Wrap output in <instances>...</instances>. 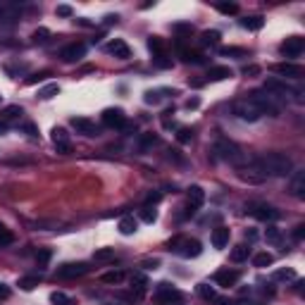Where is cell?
Masks as SVG:
<instances>
[{"label": "cell", "instance_id": "obj_1", "mask_svg": "<svg viewBox=\"0 0 305 305\" xmlns=\"http://www.w3.org/2000/svg\"><path fill=\"white\" fill-rule=\"evenodd\" d=\"M253 164H255L265 177H286V174L293 172V162H291V158H288L286 153H277V150L255 158Z\"/></svg>", "mask_w": 305, "mask_h": 305}, {"label": "cell", "instance_id": "obj_2", "mask_svg": "<svg viewBox=\"0 0 305 305\" xmlns=\"http://www.w3.org/2000/svg\"><path fill=\"white\" fill-rule=\"evenodd\" d=\"M212 153H215L219 160L229 162V164H236V167H243L246 164V155L238 145L229 141V139H217L215 145H212Z\"/></svg>", "mask_w": 305, "mask_h": 305}, {"label": "cell", "instance_id": "obj_3", "mask_svg": "<svg viewBox=\"0 0 305 305\" xmlns=\"http://www.w3.org/2000/svg\"><path fill=\"white\" fill-rule=\"evenodd\" d=\"M248 100H251L253 105L260 110L262 115H269V117H279V115H282V105L277 103V98H274V95H269L267 91H262V89L253 91Z\"/></svg>", "mask_w": 305, "mask_h": 305}, {"label": "cell", "instance_id": "obj_4", "mask_svg": "<svg viewBox=\"0 0 305 305\" xmlns=\"http://www.w3.org/2000/svg\"><path fill=\"white\" fill-rule=\"evenodd\" d=\"M169 251H177L181 258H198L203 253V246L196 238H174L169 241Z\"/></svg>", "mask_w": 305, "mask_h": 305}, {"label": "cell", "instance_id": "obj_5", "mask_svg": "<svg viewBox=\"0 0 305 305\" xmlns=\"http://www.w3.org/2000/svg\"><path fill=\"white\" fill-rule=\"evenodd\" d=\"M234 115H236L241 122H251V124H253V122H258V119L262 117V112L255 108L248 98H243V100H236V103H234Z\"/></svg>", "mask_w": 305, "mask_h": 305}, {"label": "cell", "instance_id": "obj_6", "mask_svg": "<svg viewBox=\"0 0 305 305\" xmlns=\"http://www.w3.org/2000/svg\"><path fill=\"white\" fill-rule=\"evenodd\" d=\"M269 95H274V98H282V100H288L293 93H296V89H291L286 81H282V79H277V76H269L267 81H265V89Z\"/></svg>", "mask_w": 305, "mask_h": 305}, {"label": "cell", "instance_id": "obj_7", "mask_svg": "<svg viewBox=\"0 0 305 305\" xmlns=\"http://www.w3.org/2000/svg\"><path fill=\"white\" fill-rule=\"evenodd\" d=\"M89 272L86 262H65L57 267V277L60 279H76V277H84Z\"/></svg>", "mask_w": 305, "mask_h": 305}, {"label": "cell", "instance_id": "obj_8", "mask_svg": "<svg viewBox=\"0 0 305 305\" xmlns=\"http://www.w3.org/2000/svg\"><path fill=\"white\" fill-rule=\"evenodd\" d=\"M70 124L76 129V134H81V136H89V139H93V136H98L100 131H98V126H95V122H91L89 117H72V122Z\"/></svg>", "mask_w": 305, "mask_h": 305}, {"label": "cell", "instance_id": "obj_9", "mask_svg": "<svg viewBox=\"0 0 305 305\" xmlns=\"http://www.w3.org/2000/svg\"><path fill=\"white\" fill-rule=\"evenodd\" d=\"M103 124L112 126V129H122V126L126 124L124 110H119V108H108V110H103Z\"/></svg>", "mask_w": 305, "mask_h": 305}, {"label": "cell", "instance_id": "obj_10", "mask_svg": "<svg viewBox=\"0 0 305 305\" xmlns=\"http://www.w3.org/2000/svg\"><path fill=\"white\" fill-rule=\"evenodd\" d=\"M53 145L57 148V153H62V155L72 153V143H70V134H67V129L55 126L53 129Z\"/></svg>", "mask_w": 305, "mask_h": 305}, {"label": "cell", "instance_id": "obj_11", "mask_svg": "<svg viewBox=\"0 0 305 305\" xmlns=\"http://www.w3.org/2000/svg\"><path fill=\"white\" fill-rule=\"evenodd\" d=\"M282 55H286V57H298V55L305 50V41L301 36H288L284 43H282Z\"/></svg>", "mask_w": 305, "mask_h": 305}, {"label": "cell", "instance_id": "obj_12", "mask_svg": "<svg viewBox=\"0 0 305 305\" xmlns=\"http://www.w3.org/2000/svg\"><path fill=\"white\" fill-rule=\"evenodd\" d=\"M288 191H291V196L305 198V169H293V172H291Z\"/></svg>", "mask_w": 305, "mask_h": 305}, {"label": "cell", "instance_id": "obj_13", "mask_svg": "<svg viewBox=\"0 0 305 305\" xmlns=\"http://www.w3.org/2000/svg\"><path fill=\"white\" fill-rule=\"evenodd\" d=\"M84 55H86V46H84V43H70V46H65V48L60 50L62 62H79Z\"/></svg>", "mask_w": 305, "mask_h": 305}, {"label": "cell", "instance_id": "obj_14", "mask_svg": "<svg viewBox=\"0 0 305 305\" xmlns=\"http://www.w3.org/2000/svg\"><path fill=\"white\" fill-rule=\"evenodd\" d=\"M238 179H243V181H248V184H262V181L267 179L253 162H248V167L243 164V167H238Z\"/></svg>", "mask_w": 305, "mask_h": 305}, {"label": "cell", "instance_id": "obj_15", "mask_svg": "<svg viewBox=\"0 0 305 305\" xmlns=\"http://www.w3.org/2000/svg\"><path fill=\"white\" fill-rule=\"evenodd\" d=\"M236 282H238V272L236 269H217L215 272V284L217 286H224V288H229V286H236Z\"/></svg>", "mask_w": 305, "mask_h": 305}, {"label": "cell", "instance_id": "obj_16", "mask_svg": "<svg viewBox=\"0 0 305 305\" xmlns=\"http://www.w3.org/2000/svg\"><path fill=\"white\" fill-rule=\"evenodd\" d=\"M253 217L260 219V222H277V219L282 217V212H279L277 208H272V205H255Z\"/></svg>", "mask_w": 305, "mask_h": 305}, {"label": "cell", "instance_id": "obj_17", "mask_svg": "<svg viewBox=\"0 0 305 305\" xmlns=\"http://www.w3.org/2000/svg\"><path fill=\"white\" fill-rule=\"evenodd\" d=\"M155 296L160 298L162 303H172V301H181V293L177 291V288L172 286V284H158V288H155Z\"/></svg>", "mask_w": 305, "mask_h": 305}, {"label": "cell", "instance_id": "obj_18", "mask_svg": "<svg viewBox=\"0 0 305 305\" xmlns=\"http://www.w3.org/2000/svg\"><path fill=\"white\" fill-rule=\"evenodd\" d=\"M108 53L115 55V57H119V60H129V57H131V50H129V46H126L122 38L110 41V43H108Z\"/></svg>", "mask_w": 305, "mask_h": 305}, {"label": "cell", "instance_id": "obj_19", "mask_svg": "<svg viewBox=\"0 0 305 305\" xmlns=\"http://www.w3.org/2000/svg\"><path fill=\"white\" fill-rule=\"evenodd\" d=\"M274 72L282 74V76H291V79H301L303 76V67L291 65V62H279V65H274Z\"/></svg>", "mask_w": 305, "mask_h": 305}, {"label": "cell", "instance_id": "obj_20", "mask_svg": "<svg viewBox=\"0 0 305 305\" xmlns=\"http://www.w3.org/2000/svg\"><path fill=\"white\" fill-rule=\"evenodd\" d=\"M229 236H232V232L227 227H217L212 232V246L215 248H227L229 246Z\"/></svg>", "mask_w": 305, "mask_h": 305}, {"label": "cell", "instance_id": "obj_21", "mask_svg": "<svg viewBox=\"0 0 305 305\" xmlns=\"http://www.w3.org/2000/svg\"><path fill=\"white\" fill-rule=\"evenodd\" d=\"M139 232V222L134 219L131 215H124L119 219V234H124V236H131V234Z\"/></svg>", "mask_w": 305, "mask_h": 305}, {"label": "cell", "instance_id": "obj_22", "mask_svg": "<svg viewBox=\"0 0 305 305\" xmlns=\"http://www.w3.org/2000/svg\"><path fill=\"white\" fill-rule=\"evenodd\" d=\"M234 72L229 67H210L208 72V81H224V79H232Z\"/></svg>", "mask_w": 305, "mask_h": 305}, {"label": "cell", "instance_id": "obj_23", "mask_svg": "<svg viewBox=\"0 0 305 305\" xmlns=\"http://www.w3.org/2000/svg\"><path fill=\"white\" fill-rule=\"evenodd\" d=\"M131 286L136 288V298H143L145 286H148V279H145V274H141V272L131 274Z\"/></svg>", "mask_w": 305, "mask_h": 305}, {"label": "cell", "instance_id": "obj_24", "mask_svg": "<svg viewBox=\"0 0 305 305\" xmlns=\"http://www.w3.org/2000/svg\"><path fill=\"white\" fill-rule=\"evenodd\" d=\"M100 282H103V284H110V286H117V284L124 282V272H119V269L105 272V274H100Z\"/></svg>", "mask_w": 305, "mask_h": 305}, {"label": "cell", "instance_id": "obj_25", "mask_svg": "<svg viewBox=\"0 0 305 305\" xmlns=\"http://www.w3.org/2000/svg\"><path fill=\"white\" fill-rule=\"evenodd\" d=\"M241 26H243V29H248V31H260V29L265 26V19L260 17V15H253V17L241 19Z\"/></svg>", "mask_w": 305, "mask_h": 305}, {"label": "cell", "instance_id": "obj_26", "mask_svg": "<svg viewBox=\"0 0 305 305\" xmlns=\"http://www.w3.org/2000/svg\"><path fill=\"white\" fill-rule=\"evenodd\" d=\"M203 200H205V191H203L200 186H191V188H188V205L200 208V205H203Z\"/></svg>", "mask_w": 305, "mask_h": 305}, {"label": "cell", "instance_id": "obj_27", "mask_svg": "<svg viewBox=\"0 0 305 305\" xmlns=\"http://www.w3.org/2000/svg\"><path fill=\"white\" fill-rule=\"evenodd\" d=\"M219 38H222V34L215 31V29H210V31H203V34H200V43H203V46H217Z\"/></svg>", "mask_w": 305, "mask_h": 305}, {"label": "cell", "instance_id": "obj_28", "mask_svg": "<svg viewBox=\"0 0 305 305\" xmlns=\"http://www.w3.org/2000/svg\"><path fill=\"white\" fill-rule=\"evenodd\" d=\"M253 265L255 267H269V265H274V255L272 253H258L253 258Z\"/></svg>", "mask_w": 305, "mask_h": 305}, {"label": "cell", "instance_id": "obj_29", "mask_svg": "<svg viewBox=\"0 0 305 305\" xmlns=\"http://www.w3.org/2000/svg\"><path fill=\"white\" fill-rule=\"evenodd\" d=\"M272 279H274V282H293V279H296V272H293L291 267L277 269V272L272 274Z\"/></svg>", "mask_w": 305, "mask_h": 305}, {"label": "cell", "instance_id": "obj_30", "mask_svg": "<svg viewBox=\"0 0 305 305\" xmlns=\"http://www.w3.org/2000/svg\"><path fill=\"white\" fill-rule=\"evenodd\" d=\"M265 238H267V243H282V229L274 227V224H269L267 229H265Z\"/></svg>", "mask_w": 305, "mask_h": 305}, {"label": "cell", "instance_id": "obj_31", "mask_svg": "<svg viewBox=\"0 0 305 305\" xmlns=\"http://www.w3.org/2000/svg\"><path fill=\"white\" fill-rule=\"evenodd\" d=\"M158 141H160V139H158L155 134H143V136H141V141H139V150H141V153H145L148 148H153V145L158 143Z\"/></svg>", "mask_w": 305, "mask_h": 305}, {"label": "cell", "instance_id": "obj_32", "mask_svg": "<svg viewBox=\"0 0 305 305\" xmlns=\"http://www.w3.org/2000/svg\"><path fill=\"white\" fill-rule=\"evenodd\" d=\"M41 284V277H22L19 279V288L22 291H34Z\"/></svg>", "mask_w": 305, "mask_h": 305}, {"label": "cell", "instance_id": "obj_33", "mask_svg": "<svg viewBox=\"0 0 305 305\" xmlns=\"http://www.w3.org/2000/svg\"><path fill=\"white\" fill-rule=\"evenodd\" d=\"M248 255H251V248L241 243V246H236V248L232 251V260H234V262H243Z\"/></svg>", "mask_w": 305, "mask_h": 305}, {"label": "cell", "instance_id": "obj_34", "mask_svg": "<svg viewBox=\"0 0 305 305\" xmlns=\"http://www.w3.org/2000/svg\"><path fill=\"white\" fill-rule=\"evenodd\" d=\"M57 93H60V86H57V84H48V86H43V89L38 91V98H41V100H50Z\"/></svg>", "mask_w": 305, "mask_h": 305}, {"label": "cell", "instance_id": "obj_35", "mask_svg": "<svg viewBox=\"0 0 305 305\" xmlns=\"http://www.w3.org/2000/svg\"><path fill=\"white\" fill-rule=\"evenodd\" d=\"M115 258V248H98V251L93 253V260L95 262H108Z\"/></svg>", "mask_w": 305, "mask_h": 305}, {"label": "cell", "instance_id": "obj_36", "mask_svg": "<svg viewBox=\"0 0 305 305\" xmlns=\"http://www.w3.org/2000/svg\"><path fill=\"white\" fill-rule=\"evenodd\" d=\"M198 296L205 298V301H215L217 298V291L210 284H198Z\"/></svg>", "mask_w": 305, "mask_h": 305}, {"label": "cell", "instance_id": "obj_37", "mask_svg": "<svg viewBox=\"0 0 305 305\" xmlns=\"http://www.w3.org/2000/svg\"><path fill=\"white\" fill-rule=\"evenodd\" d=\"M12 243H15V236H12V232H10L5 224H0V248L12 246Z\"/></svg>", "mask_w": 305, "mask_h": 305}, {"label": "cell", "instance_id": "obj_38", "mask_svg": "<svg viewBox=\"0 0 305 305\" xmlns=\"http://www.w3.org/2000/svg\"><path fill=\"white\" fill-rule=\"evenodd\" d=\"M219 55H222V57H246V48H234V46L219 48Z\"/></svg>", "mask_w": 305, "mask_h": 305}, {"label": "cell", "instance_id": "obj_39", "mask_svg": "<svg viewBox=\"0 0 305 305\" xmlns=\"http://www.w3.org/2000/svg\"><path fill=\"white\" fill-rule=\"evenodd\" d=\"M148 48H150L153 57H158V55H164V46H162V41H160L158 36H153L150 41H148Z\"/></svg>", "mask_w": 305, "mask_h": 305}, {"label": "cell", "instance_id": "obj_40", "mask_svg": "<svg viewBox=\"0 0 305 305\" xmlns=\"http://www.w3.org/2000/svg\"><path fill=\"white\" fill-rule=\"evenodd\" d=\"M50 303H53V305H74V301L70 298V296H65V293L55 291L53 296H50Z\"/></svg>", "mask_w": 305, "mask_h": 305}, {"label": "cell", "instance_id": "obj_41", "mask_svg": "<svg viewBox=\"0 0 305 305\" xmlns=\"http://www.w3.org/2000/svg\"><path fill=\"white\" fill-rule=\"evenodd\" d=\"M141 219H143L145 224H153V222L158 219V212H155V208H150V205H145L143 210H141Z\"/></svg>", "mask_w": 305, "mask_h": 305}, {"label": "cell", "instance_id": "obj_42", "mask_svg": "<svg viewBox=\"0 0 305 305\" xmlns=\"http://www.w3.org/2000/svg\"><path fill=\"white\" fill-rule=\"evenodd\" d=\"M217 10L222 15H236L238 12V5L236 2H217Z\"/></svg>", "mask_w": 305, "mask_h": 305}, {"label": "cell", "instance_id": "obj_43", "mask_svg": "<svg viewBox=\"0 0 305 305\" xmlns=\"http://www.w3.org/2000/svg\"><path fill=\"white\" fill-rule=\"evenodd\" d=\"M179 55H181V60H184V62H203V57H200V55L198 53H191V50H186V48H179Z\"/></svg>", "mask_w": 305, "mask_h": 305}, {"label": "cell", "instance_id": "obj_44", "mask_svg": "<svg viewBox=\"0 0 305 305\" xmlns=\"http://www.w3.org/2000/svg\"><path fill=\"white\" fill-rule=\"evenodd\" d=\"M22 112H24V110L19 108V105H7V108L2 110V117H5V119H17Z\"/></svg>", "mask_w": 305, "mask_h": 305}, {"label": "cell", "instance_id": "obj_45", "mask_svg": "<svg viewBox=\"0 0 305 305\" xmlns=\"http://www.w3.org/2000/svg\"><path fill=\"white\" fill-rule=\"evenodd\" d=\"M31 38H34V43H46V41H48V38H50V31H48V29H43V26H41V29H36V31H34V34H31Z\"/></svg>", "mask_w": 305, "mask_h": 305}, {"label": "cell", "instance_id": "obj_46", "mask_svg": "<svg viewBox=\"0 0 305 305\" xmlns=\"http://www.w3.org/2000/svg\"><path fill=\"white\" fill-rule=\"evenodd\" d=\"M191 139H193V131H191V129H179V131H177V141H179V143H191Z\"/></svg>", "mask_w": 305, "mask_h": 305}, {"label": "cell", "instance_id": "obj_47", "mask_svg": "<svg viewBox=\"0 0 305 305\" xmlns=\"http://www.w3.org/2000/svg\"><path fill=\"white\" fill-rule=\"evenodd\" d=\"M143 100L148 105H158V103H160V93H158V91H145Z\"/></svg>", "mask_w": 305, "mask_h": 305}, {"label": "cell", "instance_id": "obj_48", "mask_svg": "<svg viewBox=\"0 0 305 305\" xmlns=\"http://www.w3.org/2000/svg\"><path fill=\"white\" fill-rule=\"evenodd\" d=\"M36 260H38V265H41V267H46V265H48V260H50V251H48V248H43V251H38Z\"/></svg>", "mask_w": 305, "mask_h": 305}, {"label": "cell", "instance_id": "obj_49", "mask_svg": "<svg viewBox=\"0 0 305 305\" xmlns=\"http://www.w3.org/2000/svg\"><path fill=\"white\" fill-rule=\"evenodd\" d=\"M50 76V72H38V74H31L29 79H26V84H38V81H46Z\"/></svg>", "mask_w": 305, "mask_h": 305}, {"label": "cell", "instance_id": "obj_50", "mask_svg": "<svg viewBox=\"0 0 305 305\" xmlns=\"http://www.w3.org/2000/svg\"><path fill=\"white\" fill-rule=\"evenodd\" d=\"M55 15H57V17H72V7H70V5H57V7H55Z\"/></svg>", "mask_w": 305, "mask_h": 305}, {"label": "cell", "instance_id": "obj_51", "mask_svg": "<svg viewBox=\"0 0 305 305\" xmlns=\"http://www.w3.org/2000/svg\"><path fill=\"white\" fill-rule=\"evenodd\" d=\"M155 65H158V67H172V60H167V55H158V57H155Z\"/></svg>", "mask_w": 305, "mask_h": 305}, {"label": "cell", "instance_id": "obj_52", "mask_svg": "<svg viewBox=\"0 0 305 305\" xmlns=\"http://www.w3.org/2000/svg\"><path fill=\"white\" fill-rule=\"evenodd\" d=\"M303 236H305V227L303 224H298L296 232H293V238H296V241H303Z\"/></svg>", "mask_w": 305, "mask_h": 305}, {"label": "cell", "instance_id": "obj_53", "mask_svg": "<svg viewBox=\"0 0 305 305\" xmlns=\"http://www.w3.org/2000/svg\"><path fill=\"white\" fill-rule=\"evenodd\" d=\"M160 193H148V198H145V203L148 205H155V203H160Z\"/></svg>", "mask_w": 305, "mask_h": 305}, {"label": "cell", "instance_id": "obj_54", "mask_svg": "<svg viewBox=\"0 0 305 305\" xmlns=\"http://www.w3.org/2000/svg\"><path fill=\"white\" fill-rule=\"evenodd\" d=\"M243 74H246V76H255V74H260V67H258V65H251V67L243 70Z\"/></svg>", "mask_w": 305, "mask_h": 305}, {"label": "cell", "instance_id": "obj_55", "mask_svg": "<svg viewBox=\"0 0 305 305\" xmlns=\"http://www.w3.org/2000/svg\"><path fill=\"white\" fill-rule=\"evenodd\" d=\"M143 267L145 269H158V267H160V260H158V258H155V260H145Z\"/></svg>", "mask_w": 305, "mask_h": 305}, {"label": "cell", "instance_id": "obj_56", "mask_svg": "<svg viewBox=\"0 0 305 305\" xmlns=\"http://www.w3.org/2000/svg\"><path fill=\"white\" fill-rule=\"evenodd\" d=\"M5 298H10V286H7V284H0V301H5Z\"/></svg>", "mask_w": 305, "mask_h": 305}, {"label": "cell", "instance_id": "obj_57", "mask_svg": "<svg viewBox=\"0 0 305 305\" xmlns=\"http://www.w3.org/2000/svg\"><path fill=\"white\" fill-rule=\"evenodd\" d=\"M198 105H200V100H198V98H188V100H186V108H188V110H196Z\"/></svg>", "mask_w": 305, "mask_h": 305}, {"label": "cell", "instance_id": "obj_58", "mask_svg": "<svg viewBox=\"0 0 305 305\" xmlns=\"http://www.w3.org/2000/svg\"><path fill=\"white\" fill-rule=\"evenodd\" d=\"M24 131H26L29 136H38V129L34 124H24Z\"/></svg>", "mask_w": 305, "mask_h": 305}, {"label": "cell", "instance_id": "obj_59", "mask_svg": "<svg viewBox=\"0 0 305 305\" xmlns=\"http://www.w3.org/2000/svg\"><path fill=\"white\" fill-rule=\"evenodd\" d=\"M112 22H117V15H108L105 17V24H112Z\"/></svg>", "mask_w": 305, "mask_h": 305}, {"label": "cell", "instance_id": "obj_60", "mask_svg": "<svg viewBox=\"0 0 305 305\" xmlns=\"http://www.w3.org/2000/svg\"><path fill=\"white\" fill-rule=\"evenodd\" d=\"M2 134H7V124H5V122H0V136H2Z\"/></svg>", "mask_w": 305, "mask_h": 305}, {"label": "cell", "instance_id": "obj_61", "mask_svg": "<svg viewBox=\"0 0 305 305\" xmlns=\"http://www.w3.org/2000/svg\"><path fill=\"white\" fill-rule=\"evenodd\" d=\"M222 305H227V303H222Z\"/></svg>", "mask_w": 305, "mask_h": 305}]
</instances>
